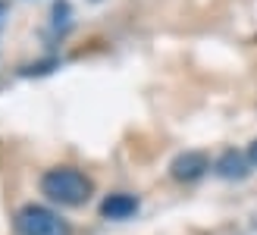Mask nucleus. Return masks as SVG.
I'll return each mask as SVG.
<instances>
[{"label": "nucleus", "instance_id": "f257e3e1", "mask_svg": "<svg viewBox=\"0 0 257 235\" xmlns=\"http://www.w3.org/2000/svg\"><path fill=\"white\" fill-rule=\"evenodd\" d=\"M41 191L60 207H79L91 198V179L72 166H57L47 169L41 179Z\"/></svg>", "mask_w": 257, "mask_h": 235}, {"label": "nucleus", "instance_id": "f03ea898", "mask_svg": "<svg viewBox=\"0 0 257 235\" xmlns=\"http://www.w3.org/2000/svg\"><path fill=\"white\" fill-rule=\"evenodd\" d=\"M16 232L19 235H72L66 219L41 204H29L16 213Z\"/></svg>", "mask_w": 257, "mask_h": 235}, {"label": "nucleus", "instance_id": "7ed1b4c3", "mask_svg": "<svg viewBox=\"0 0 257 235\" xmlns=\"http://www.w3.org/2000/svg\"><path fill=\"white\" fill-rule=\"evenodd\" d=\"M170 169H173V179H179V182H195V179H201L210 169V160L201 151H185V154H179L176 160H173Z\"/></svg>", "mask_w": 257, "mask_h": 235}, {"label": "nucleus", "instance_id": "20e7f679", "mask_svg": "<svg viewBox=\"0 0 257 235\" xmlns=\"http://www.w3.org/2000/svg\"><path fill=\"white\" fill-rule=\"evenodd\" d=\"M138 213V198L135 194H110V198H104V204H100V216L104 219H128Z\"/></svg>", "mask_w": 257, "mask_h": 235}, {"label": "nucleus", "instance_id": "39448f33", "mask_svg": "<svg viewBox=\"0 0 257 235\" xmlns=\"http://www.w3.org/2000/svg\"><path fill=\"white\" fill-rule=\"evenodd\" d=\"M248 157L238 154V151H226L220 160H216V173H220L223 179H245L248 176Z\"/></svg>", "mask_w": 257, "mask_h": 235}, {"label": "nucleus", "instance_id": "423d86ee", "mask_svg": "<svg viewBox=\"0 0 257 235\" xmlns=\"http://www.w3.org/2000/svg\"><path fill=\"white\" fill-rule=\"evenodd\" d=\"M248 160H251V163H254V166H257V141H254V145H251V148H248Z\"/></svg>", "mask_w": 257, "mask_h": 235}, {"label": "nucleus", "instance_id": "0eeeda50", "mask_svg": "<svg viewBox=\"0 0 257 235\" xmlns=\"http://www.w3.org/2000/svg\"><path fill=\"white\" fill-rule=\"evenodd\" d=\"M4 13H7V4H4V0H0V16H4Z\"/></svg>", "mask_w": 257, "mask_h": 235}]
</instances>
